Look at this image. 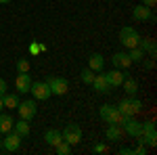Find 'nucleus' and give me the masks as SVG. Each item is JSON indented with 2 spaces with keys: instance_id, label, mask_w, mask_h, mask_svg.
<instances>
[{
  "instance_id": "33",
  "label": "nucleus",
  "mask_w": 157,
  "mask_h": 155,
  "mask_svg": "<svg viewBox=\"0 0 157 155\" xmlns=\"http://www.w3.org/2000/svg\"><path fill=\"white\" fill-rule=\"evenodd\" d=\"M29 50H32V55H38V52H40V48H38V42H32V48H29Z\"/></svg>"
},
{
  "instance_id": "6",
  "label": "nucleus",
  "mask_w": 157,
  "mask_h": 155,
  "mask_svg": "<svg viewBox=\"0 0 157 155\" xmlns=\"http://www.w3.org/2000/svg\"><path fill=\"white\" fill-rule=\"evenodd\" d=\"M61 134H63V141L69 143V145H78L82 141V128L78 124H67L65 130L61 132Z\"/></svg>"
},
{
  "instance_id": "5",
  "label": "nucleus",
  "mask_w": 157,
  "mask_h": 155,
  "mask_svg": "<svg viewBox=\"0 0 157 155\" xmlns=\"http://www.w3.org/2000/svg\"><path fill=\"white\" fill-rule=\"evenodd\" d=\"M138 143L149 145V147H155L157 145V134H155V122H145L143 124V134L136 136Z\"/></svg>"
},
{
  "instance_id": "10",
  "label": "nucleus",
  "mask_w": 157,
  "mask_h": 155,
  "mask_svg": "<svg viewBox=\"0 0 157 155\" xmlns=\"http://www.w3.org/2000/svg\"><path fill=\"white\" fill-rule=\"evenodd\" d=\"M2 147L6 149V151H17L19 147H21V136L17 134V132H6V138L2 141Z\"/></svg>"
},
{
  "instance_id": "34",
  "label": "nucleus",
  "mask_w": 157,
  "mask_h": 155,
  "mask_svg": "<svg viewBox=\"0 0 157 155\" xmlns=\"http://www.w3.org/2000/svg\"><path fill=\"white\" fill-rule=\"evenodd\" d=\"M145 67H147V69H153V59H151V61H147V63H145Z\"/></svg>"
},
{
  "instance_id": "22",
  "label": "nucleus",
  "mask_w": 157,
  "mask_h": 155,
  "mask_svg": "<svg viewBox=\"0 0 157 155\" xmlns=\"http://www.w3.org/2000/svg\"><path fill=\"white\" fill-rule=\"evenodd\" d=\"M13 124H15V119H13L11 113H9V115H2V113H0V132H2V134L11 132L13 130Z\"/></svg>"
},
{
  "instance_id": "23",
  "label": "nucleus",
  "mask_w": 157,
  "mask_h": 155,
  "mask_svg": "<svg viewBox=\"0 0 157 155\" xmlns=\"http://www.w3.org/2000/svg\"><path fill=\"white\" fill-rule=\"evenodd\" d=\"M145 50L143 48H138V46H134V48H130L128 50V57H130V61L132 63H140V61H145Z\"/></svg>"
},
{
  "instance_id": "1",
  "label": "nucleus",
  "mask_w": 157,
  "mask_h": 155,
  "mask_svg": "<svg viewBox=\"0 0 157 155\" xmlns=\"http://www.w3.org/2000/svg\"><path fill=\"white\" fill-rule=\"evenodd\" d=\"M117 111H120L124 118H130V115H136V113L143 111V103L138 99H134V96H126L124 101H120Z\"/></svg>"
},
{
  "instance_id": "28",
  "label": "nucleus",
  "mask_w": 157,
  "mask_h": 155,
  "mask_svg": "<svg viewBox=\"0 0 157 155\" xmlns=\"http://www.w3.org/2000/svg\"><path fill=\"white\" fill-rule=\"evenodd\" d=\"M92 151H94V153H109V147L105 143H98V145H94Z\"/></svg>"
},
{
  "instance_id": "11",
  "label": "nucleus",
  "mask_w": 157,
  "mask_h": 155,
  "mask_svg": "<svg viewBox=\"0 0 157 155\" xmlns=\"http://www.w3.org/2000/svg\"><path fill=\"white\" fill-rule=\"evenodd\" d=\"M15 86H17V92L27 95V92H29V88H32V78H29V72L19 73V76H17V80H15Z\"/></svg>"
},
{
  "instance_id": "15",
  "label": "nucleus",
  "mask_w": 157,
  "mask_h": 155,
  "mask_svg": "<svg viewBox=\"0 0 157 155\" xmlns=\"http://www.w3.org/2000/svg\"><path fill=\"white\" fill-rule=\"evenodd\" d=\"M132 17L136 21H149L151 19V9L145 6V4H138V6L132 9Z\"/></svg>"
},
{
  "instance_id": "30",
  "label": "nucleus",
  "mask_w": 157,
  "mask_h": 155,
  "mask_svg": "<svg viewBox=\"0 0 157 155\" xmlns=\"http://www.w3.org/2000/svg\"><path fill=\"white\" fill-rule=\"evenodd\" d=\"M120 153H121V155H132V153H134V149H130V147H121Z\"/></svg>"
},
{
  "instance_id": "17",
  "label": "nucleus",
  "mask_w": 157,
  "mask_h": 155,
  "mask_svg": "<svg viewBox=\"0 0 157 155\" xmlns=\"http://www.w3.org/2000/svg\"><path fill=\"white\" fill-rule=\"evenodd\" d=\"M88 67H90L92 72H103V67H105V59H103V55L92 52V55L88 57Z\"/></svg>"
},
{
  "instance_id": "13",
  "label": "nucleus",
  "mask_w": 157,
  "mask_h": 155,
  "mask_svg": "<svg viewBox=\"0 0 157 155\" xmlns=\"http://www.w3.org/2000/svg\"><path fill=\"white\" fill-rule=\"evenodd\" d=\"M111 63H113V67H117V69H128V67L132 65L128 52H115V55L111 57Z\"/></svg>"
},
{
  "instance_id": "21",
  "label": "nucleus",
  "mask_w": 157,
  "mask_h": 155,
  "mask_svg": "<svg viewBox=\"0 0 157 155\" xmlns=\"http://www.w3.org/2000/svg\"><path fill=\"white\" fill-rule=\"evenodd\" d=\"M121 86H124V90H126V95H128V96H134L136 92H138V84H136L134 78H124Z\"/></svg>"
},
{
  "instance_id": "4",
  "label": "nucleus",
  "mask_w": 157,
  "mask_h": 155,
  "mask_svg": "<svg viewBox=\"0 0 157 155\" xmlns=\"http://www.w3.org/2000/svg\"><path fill=\"white\" fill-rule=\"evenodd\" d=\"M46 84H48V88H50V95L63 96V95H67V92H69V82H67L65 78L52 76V78H48V80H46Z\"/></svg>"
},
{
  "instance_id": "24",
  "label": "nucleus",
  "mask_w": 157,
  "mask_h": 155,
  "mask_svg": "<svg viewBox=\"0 0 157 155\" xmlns=\"http://www.w3.org/2000/svg\"><path fill=\"white\" fill-rule=\"evenodd\" d=\"M2 105L6 109H17V105H19V96L17 95H2Z\"/></svg>"
},
{
  "instance_id": "32",
  "label": "nucleus",
  "mask_w": 157,
  "mask_h": 155,
  "mask_svg": "<svg viewBox=\"0 0 157 155\" xmlns=\"http://www.w3.org/2000/svg\"><path fill=\"white\" fill-rule=\"evenodd\" d=\"M143 4H145V6H149V9H153V6L157 4V0H143Z\"/></svg>"
},
{
  "instance_id": "19",
  "label": "nucleus",
  "mask_w": 157,
  "mask_h": 155,
  "mask_svg": "<svg viewBox=\"0 0 157 155\" xmlns=\"http://www.w3.org/2000/svg\"><path fill=\"white\" fill-rule=\"evenodd\" d=\"M44 141H46L50 147H57V145L63 141V134H61V130L50 128V130H46V134H44Z\"/></svg>"
},
{
  "instance_id": "16",
  "label": "nucleus",
  "mask_w": 157,
  "mask_h": 155,
  "mask_svg": "<svg viewBox=\"0 0 157 155\" xmlns=\"http://www.w3.org/2000/svg\"><path fill=\"white\" fill-rule=\"evenodd\" d=\"M103 76H105V80H107L111 86H121L124 78H126V76L121 73V69H117V67H115V69H111L109 73H103Z\"/></svg>"
},
{
  "instance_id": "12",
  "label": "nucleus",
  "mask_w": 157,
  "mask_h": 155,
  "mask_svg": "<svg viewBox=\"0 0 157 155\" xmlns=\"http://www.w3.org/2000/svg\"><path fill=\"white\" fill-rule=\"evenodd\" d=\"M90 86H94V90H97L98 95H109V92H111V88H113V86L105 80V76H103V73L94 76V80H92Z\"/></svg>"
},
{
  "instance_id": "31",
  "label": "nucleus",
  "mask_w": 157,
  "mask_h": 155,
  "mask_svg": "<svg viewBox=\"0 0 157 155\" xmlns=\"http://www.w3.org/2000/svg\"><path fill=\"white\" fill-rule=\"evenodd\" d=\"M4 92H6V82H4V80L0 78V96L4 95Z\"/></svg>"
},
{
  "instance_id": "37",
  "label": "nucleus",
  "mask_w": 157,
  "mask_h": 155,
  "mask_svg": "<svg viewBox=\"0 0 157 155\" xmlns=\"http://www.w3.org/2000/svg\"><path fill=\"white\" fill-rule=\"evenodd\" d=\"M0 147H2V141H0Z\"/></svg>"
},
{
  "instance_id": "14",
  "label": "nucleus",
  "mask_w": 157,
  "mask_h": 155,
  "mask_svg": "<svg viewBox=\"0 0 157 155\" xmlns=\"http://www.w3.org/2000/svg\"><path fill=\"white\" fill-rule=\"evenodd\" d=\"M105 136H107V141H111V143H117V141H121V136H124V130L120 128V124H109V128L105 130Z\"/></svg>"
},
{
  "instance_id": "29",
  "label": "nucleus",
  "mask_w": 157,
  "mask_h": 155,
  "mask_svg": "<svg viewBox=\"0 0 157 155\" xmlns=\"http://www.w3.org/2000/svg\"><path fill=\"white\" fill-rule=\"evenodd\" d=\"M134 153L136 155H147V145L138 143V149H134Z\"/></svg>"
},
{
  "instance_id": "26",
  "label": "nucleus",
  "mask_w": 157,
  "mask_h": 155,
  "mask_svg": "<svg viewBox=\"0 0 157 155\" xmlns=\"http://www.w3.org/2000/svg\"><path fill=\"white\" fill-rule=\"evenodd\" d=\"M55 151H57L59 155H69V153H71V145L65 143V141H61V143L55 147Z\"/></svg>"
},
{
  "instance_id": "3",
  "label": "nucleus",
  "mask_w": 157,
  "mask_h": 155,
  "mask_svg": "<svg viewBox=\"0 0 157 155\" xmlns=\"http://www.w3.org/2000/svg\"><path fill=\"white\" fill-rule=\"evenodd\" d=\"M138 32L134 29V27H121L120 29V42H121V46H126L128 50L130 48H134V46H138Z\"/></svg>"
},
{
  "instance_id": "35",
  "label": "nucleus",
  "mask_w": 157,
  "mask_h": 155,
  "mask_svg": "<svg viewBox=\"0 0 157 155\" xmlns=\"http://www.w3.org/2000/svg\"><path fill=\"white\" fill-rule=\"evenodd\" d=\"M2 109H4V105H2V96H0V113H2Z\"/></svg>"
},
{
  "instance_id": "20",
  "label": "nucleus",
  "mask_w": 157,
  "mask_h": 155,
  "mask_svg": "<svg viewBox=\"0 0 157 155\" xmlns=\"http://www.w3.org/2000/svg\"><path fill=\"white\" fill-rule=\"evenodd\" d=\"M13 132H17L21 138L29 136V122H27V119H19V122H15V124H13Z\"/></svg>"
},
{
  "instance_id": "9",
  "label": "nucleus",
  "mask_w": 157,
  "mask_h": 155,
  "mask_svg": "<svg viewBox=\"0 0 157 155\" xmlns=\"http://www.w3.org/2000/svg\"><path fill=\"white\" fill-rule=\"evenodd\" d=\"M29 92L34 95V99H36V101H46V99H50V96H52L46 82H32Z\"/></svg>"
},
{
  "instance_id": "2",
  "label": "nucleus",
  "mask_w": 157,
  "mask_h": 155,
  "mask_svg": "<svg viewBox=\"0 0 157 155\" xmlns=\"http://www.w3.org/2000/svg\"><path fill=\"white\" fill-rule=\"evenodd\" d=\"M98 115L105 124H121V119H124V115L117 111V105H103L98 109Z\"/></svg>"
},
{
  "instance_id": "8",
  "label": "nucleus",
  "mask_w": 157,
  "mask_h": 155,
  "mask_svg": "<svg viewBox=\"0 0 157 155\" xmlns=\"http://www.w3.org/2000/svg\"><path fill=\"white\" fill-rule=\"evenodd\" d=\"M17 109H19V115H21V119H29L36 115L38 111V105H36V99H27V101H23V103H19L17 105Z\"/></svg>"
},
{
  "instance_id": "7",
  "label": "nucleus",
  "mask_w": 157,
  "mask_h": 155,
  "mask_svg": "<svg viewBox=\"0 0 157 155\" xmlns=\"http://www.w3.org/2000/svg\"><path fill=\"white\" fill-rule=\"evenodd\" d=\"M121 130L128 132L130 136H140V134H143V122L134 119V115L124 118V119H121Z\"/></svg>"
},
{
  "instance_id": "25",
  "label": "nucleus",
  "mask_w": 157,
  "mask_h": 155,
  "mask_svg": "<svg viewBox=\"0 0 157 155\" xmlns=\"http://www.w3.org/2000/svg\"><path fill=\"white\" fill-rule=\"evenodd\" d=\"M80 78H82V82H84V84H92V80H94V72H92L90 67H86V69L80 72Z\"/></svg>"
},
{
  "instance_id": "36",
  "label": "nucleus",
  "mask_w": 157,
  "mask_h": 155,
  "mask_svg": "<svg viewBox=\"0 0 157 155\" xmlns=\"http://www.w3.org/2000/svg\"><path fill=\"white\" fill-rule=\"evenodd\" d=\"M9 2H11V0H0V4H9Z\"/></svg>"
},
{
  "instance_id": "18",
  "label": "nucleus",
  "mask_w": 157,
  "mask_h": 155,
  "mask_svg": "<svg viewBox=\"0 0 157 155\" xmlns=\"http://www.w3.org/2000/svg\"><path fill=\"white\" fill-rule=\"evenodd\" d=\"M138 48H143L145 52H149V57H155V52H157L155 40H151V38H138Z\"/></svg>"
},
{
  "instance_id": "27",
  "label": "nucleus",
  "mask_w": 157,
  "mask_h": 155,
  "mask_svg": "<svg viewBox=\"0 0 157 155\" xmlns=\"http://www.w3.org/2000/svg\"><path fill=\"white\" fill-rule=\"evenodd\" d=\"M29 67H32V65H29V61H27V59H19V61H17V72H19V73L29 72Z\"/></svg>"
}]
</instances>
